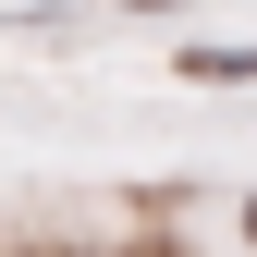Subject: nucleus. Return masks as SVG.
<instances>
[{"instance_id": "1", "label": "nucleus", "mask_w": 257, "mask_h": 257, "mask_svg": "<svg viewBox=\"0 0 257 257\" xmlns=\"http://www.w3.org/2000/svg\"><path fill=\"white\" fill-rule=\"evenodd\" d=\"M245 233H257V196H245Z\"/></svg>"}]
</instances>
